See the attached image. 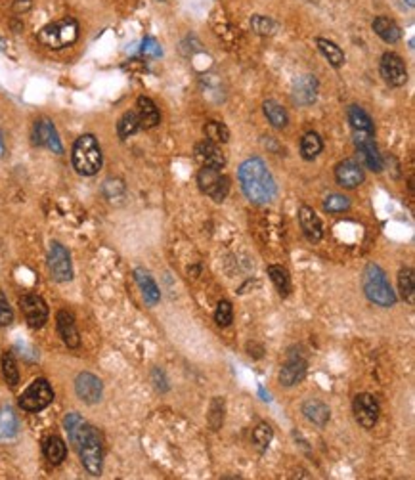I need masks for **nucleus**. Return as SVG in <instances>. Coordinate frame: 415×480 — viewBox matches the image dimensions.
<instances>
[{"mask_svg": "<svg viewBox=\"0 0 415 480\" xmlns=\"http://www.w3.org/2000/svg\"><path fill=\"white\" fill-rule=\"evenodd\" d=\"M64 427L71 444L79 452L80 461L92 476H100L104 467V442L98 429L86 423L79 413H67L64 419Z\"/></svg>", "mask_w": 415, "mask_h": 480, "instance_id": "f257e3e1", "label": "nucleus"}, {"mask_svg": "<svg viewBox=\"0 0 415 480\" xmlns=\"http://www.w3.org/2000/svg\"><path fill=\"white\" fill-rule=\"evenodd\" d=\"M237 178H239L245 198L249 199L251 203L265 205V203H270L278 193V186H276L272 172L268 170L266 163L260 157L245 159L239 165Z\"/></svg>", "mask_w": 415, "mask_h": 480, "instance_id": "f03ea898", "label": "nucleus"}, {"mask_svg": "<svg viewBox=\"0 0 415 480\" xmlns=\"http://www.w3.org/2000/svg\"><path fill=\"white\" fill-rule=\"evenodd\" d=\"M71 163L73 169L77 170L80 177H94L100 172L104 156H101V148L96 136L83 135L75 140L71 149Z\"/></svg>", "mask_w": 415, "mask_h": 480, "instance_id": "7ed1b4c3", "label": "nucleus"}, {"mask_svg": "<svg viewBox=\"0 0 415 480\" xmlns=\"http://www.w3.org/2000/svg\"><path fill=\"white\" fill-rule=\"evenodd\" d=\"M362 289L365 297L381 308H391L396 304V293L391 287L387 274L379 264H367L362 274Z\"/></svg>", "mask_w": 415, "mask_h": 480, "instance_id": "20e7f679", "label": "nucleus"}, {"mask_svg": "<svg viewBox=\"0 0 415 480\" xmlns=\"http://www.w3.org/2000/svg\"><path fill=\"white\" fill-rule=\"evenodd\" d=\"M79 39V23L75 18H64L59 22L48 23L38 31V41L46 48L62 50L77 43Z\"/></svg>", "mask_w": 415, "mask_h": 480, "instance_id": "39448f33", "label": "nucleus"}, {"mask_svg": "<svg viewBox=\"0 0 415 480\" xmlns=\"http://www.w3.org/2000/svg\"><path fill=\"white\" fill-rule=\"evenodd\" d=\"M54 400V390H52L50 383L46 379H35L27 387V390L20 396V408L29 413H36L48 408Z\"/></svg>", "mask_w": 415, "mask_h": 480, "instance_id": "423d86ee", "label": "nucleus"}, {"mask_svg": "<svg viewBox=\"0 0 415 480\" xmlns=\"http://www.w3.org/2000/svg\"><path fill=\"white\" fill-rule=\"evenodd\" d=\"M197 184H199V190L203 193H207L209 198L215 199L216 203H220L224 199L228 198L230 191V180L228 177H224L220 170L211 169V167H203V169L197 172Z\"/></svg>", "mask_w": 415, "mask_h": 480, "instance_id": "0eeeda50", "label": "nucleus"}, {"mask_svg": "<svg viewBox=\"0 0 415 480\" xmlns=\"http://www.w3.org/2000/svg\"><path fill=\"white\" fill-rule=\"evenodd\" d=\"M48 270H50L52 280L57 283L71 282L73 280V264H71V254L69 251L57 243L52 241L50 249H48Z\"/></svg>", "mask_w": 415, "mask_h": 480, "instance_id": "6e6552de", "label": "nucleus"}, {"mask_svg": "<svg viewBox=\"0 0 415 480\" xmlns=\"http://www.w3.org/2000/svg\"><path fill=\"white\" fill-rule=\"evenodd\" d=\"M379 71L381 77L385 78V83L388 86H394V88H400L408 83V69H406V64L398 54L394 52H387L381 56L379 62Z\"/></svg>", "mask_w": 415, "mask_h": 480, "instance_id": "1a4fd4ad", "label": "nucleus"}, {"mask_svg": "<svg viewBox=\"0 0 415 480\" xmlns=\"http://www.w3.org/2000/svg\"><path fill=\"white\" fill-rule=\"evenodd\" d=\"M354 136V146L360 151L364 159V165L373 172L383 170V157L379 153V148L375 144V132H352Z\"/></svg>", "mask_w": 415, "mask_h": 480, "instance_id": "9d476101", "label": "nucleus"}, {"mask_svg": "<svg viewBox=\"0 0 415 480\" xmlns=\"http://www.w3.org/2000/svg\"><path fill=\"white\" fill-rule=\"evenodd\" d=\"M33 144L38 146V148L50 149L52 153L56 156H62L64 153V144L59 140V135H57L56 127L50 119H38L33 127Z\"/></svg>", "mask_w": 415, "mask_h": 480, "instance_id": "9b49d317", "label": "nucleus"}, {"mask_svg": "<svg viewBox=\"0 0 415 480\" xmlns=\"http://www.w3.org/2000/svg\"><path fill=\"white\" fill-rule=\"evenodd\" d=\"M20 308L27 320L29 327H33V329H41L48 322V314H50L48 304L44 303V299L38 297V295H23L20 299Z\"/></svg>", "mask_w": 415, "mask_h": 480, "instance_id": "f8f14e48", "label": "nucleus"}, {"mask_svg": "<svg viewBox=\"0 0 415 480\" xmlns=\"http://www.w3.org/2000/svg\"><path fill=\"white\" fill-rule=\"evenodd\" d=\"M352 410H354V417L360 427H364V429H373L379 421V402L375 400V396L367 395V392H362L354 398Z\"/></svg>", "mask_w": 415, "mask_h": 480, "instance_id": "ddd939ff", "label": "nucleus"}, {"mask_svg": "<svg viewBox=\"0 0 415 480\" xmlns=\"http://www.w3.org/2000/svg\"><path fill=\"white\" fill-rule=\"evenodd\" d=\"M75 392L79 396L80 402L85 404H98L104 396V383L100 381V377H96L94 373L83 371L77 375L75 379Z\"/></svg>", "mask_w": 415, "mask_h": 480, "instance_id": "4468645a", "label": "nucleus"}, {"mask_svg": "<svg viewBox=\"0 0 415 480\" xmlns=\"http://www.w3.org/2000/svg\"><path fill=\"white\" fill-rule=\"evenodd\" d=\"M335 180L341 188L354 190V188H358L360 184L365 180L364 169L356 161H352V159L341 161L335 167Z\"/></svg>", "mask_w": 415, "mask_h": 480, "instance_id": "2eb2a0df", "label": "nucleus"}, {"mask_svg": "<svg viewBox=\"0 0 415 480\" xmlns=\"http://www.w3.org/2000/svg\"><path fill=\"white\" fill-rule=\"evenodd\" d=\"M195 161L199 163L201 167H211V169L222 170L226 165V156L222 153V149L218 148V144L213 142H199L194 149Z\"/></svg>", "mask_w": 415, "mask_h": 480, "instance_id": "dca6fc26", "label": "nucleus"}, {"mask_svg": "<svg viewBox=\"0 0 415 480\" xmlns=\"http://www.w3.org/2000/svg\"><path fill=\"white\" fill-rule=\"evenodd\" d=\"M308 364L302 356H297V354H291L289 360L281 366L279 369V383L283 387H295L307 377Z\"/></svg>", "mask_w": 415, "mask_h": 480, "instance_id": "f3484780", "label": "nucleus"}, {"mask_svg": "<svg viewBox=\"0 0 415 480\" xmlns=\"http://www.w3.org/2000/svg\"><path fill=\"white\" fill-rule=\"evenodd\" d=\"M299 224H301L302 233L307 235L308 241L318 243L323 238V226L320 217L316 214L314 209H310L308 205L299 207Z\"/></svg>", "mask_w": 415, "mask_h": 480, "instance_id": "a211bd4d", "label": "nucleus"}, {"mask_svg": "<svg viewBox=\"0 0 415 480\" xmlns=\"http://www.w3.org/2000/svg\"><path fill=\"white\" fill-rule=\"evenodd\" d=\"M56 327L59 337L69 348H77L80 345L79 331H77V324H75V316L69 310H59L56 316Z\"/></svg>", "mask_w": 415, "mask_h": 480, "instance_id": "6ab92c4d", "label": "nucleus"}, {"mask_svg": "<svg viewBox=\"0 0 415 480\" xmlns=\"http://www.w3.org/2000/svg\"><path fill=\"white\" fill-rule=\"evenodd\" d=\"M318 98V81L314 75H302L295 81L293 100L299 106H312Z\"/></svg>", "mask_w": 415, "mask_h": 480, "instance_id": "aec40b11", "label": "nucleus"}, {"mask_svg": "<svg viewBox=\"0 0 415 480\" xmlns=\"http://www.w3.org/2000/svg\"><path fill=\"white\" fill-rule=\"evenodd\" d=\"M136 115L138 121H140V128H143V130L155 128L161 123V114H159L157 106L148 96H140L136 100Z\"/></svg>", "mask_w": 415, "mask_h": 480, "instance_id": "412c9836", "label": "nucleus"}, {"mask_svg": "<svg viewBox=\"0 0 415 480\" xmlns=\"http://www.w3.org/2000/svg\"><path fill=\"white\" fill-rule=\"evenodd\" d=\"M372 27L373 31H375V35L379 36V39H383L387 44L398 43L402 39L400 25L394 22V20H391V18H387V15L375 18L372 23Z\"/></svg>", "mask_w": 415, "mask_h": 480, "instance_id": "4be33fe9", "label": "nucleus"}, {"mask_svg": "<svg viewBox=\"0 0 415 480\" xmlns=\"http://www.w3.org/2000/svg\"><path fill=\"white\" fill-rule=\"evenodd\" d=\"M134 280H136L138 287L142 291L143 301L150 306H155L161 301V291H159L157 283L153 282L150 272H146L143 268H136L134 270Z\"/></svg>", "mask_w": 415, "mask_h": 480, "instance_id": "5701e85b", "label": "nucleus"}, {"mask_svg": "<svg viewBox=\"0 0 415 480\" xmlns=\"http://www.w3.org/2000/svg\"><path fill=\"white\" fill-rule=\"evenodd\" d=\"M302 413L307 417L310 423H314L316 427H325L331 417V410L328 404H323L322 400H314L310 398L302 404Z\"/></svg>", "mask_w": 415, "mask_h": 480, "instance_id": "b1692460", "label": "nucleus"}, {"mask_svg": "<svg viewBox=\"0 0 415 480\" xmlns=\"http://www.w3.org/2000/svg\"><path fill=\"white\" fill-rule=\"evenodd\" d=\"M316 46L322 52V56L330 62L331 67H335V69L343 67L344 62H346V57H344V52L341 50V46H337L333 41L323 39V36H318V39H316Z\"/></svg>", "mask_w": 415, "mask_h": 480, "instance_id": "393cba45", "label": "nucleus"}, {"mask_svg": "<svg viewBox=\"0 0 415 480\" xmlns=\"http://www.w3.org/2000/svg\"><path fill=\"white\" fill-rule=\"evenodd\" d=\"M44 458L48 459L52 465H62L65 455H67V446L59 437H48L43 444Z\"/></svg>", "mask_w": 415, "mask_h": 480, "instance_id": "a878e982", "label": "nucleus"}, {"mask_svg": "<svg viewBox=\"0 0 415 480\" xmlns=\"http://www.w3.org/2000/svg\"><path fill=\"white\" fill-rule=\"evenodd\" d=\"M346 117L351 123L352 132H375L373 121L360 106H351L346 109Z\"/></svg>", "mask_w": 415, "mask_h": 480, "instance_id": "bb28decb", "label": "nucleus"}, {"mask_svg": "<svg viewBox=\"0 0 415 480\" xmlns=\"http://www.w3.org/2000/svg\"><path fill=\"white\" fill-rule=\"evenodd\" d=\"M323 151V140L316 132H307L301 140V157L304 161H314Z\"/></svg>", "mask_w": 415, "mask_h": 480, "instance_id": "cd10ccee", "label": "nucleus"}, {"mask_svg": "<svg viewBox=\"0 0 415 480\" xmlns=\"http://www.w3.org/2000/svg\"><path fill=\"white\" fill-rule=\"evenodd\" d=\"M262 109H265L266 119H268V123H270L274 128H286L287 125H289V115H287V111L283 107L279 106L278 102L268 100V102H265Z\"/></svg>", "mask_w": 415, "mask_h": 480, "instance_id": "c85d7f7f", "label": "nucleus"}, {"mask_svg": "<svg viewBox=\"0 0 415 480\" xmlns=\"http://www.w3.org/2000/svg\"><path fill=\"white\" fill-rule=\"evenodd\" d=\"M266 272H268L270 280H272V283L276 285V289L279 291V295H281V297H287L289 291H291V277H289V272H287L283 266H278V264H270V266L266 268Z\"/></svg>", "mask_w": 415, "mask_h": 480, "instance_id": "c756f323", "label": "nucleus"}, {"mask_svg": "<svg viewBox=\"0 0 415 480\" xmlns=\"http://www.w3.org/2000/svg\"><path fill=\"white\" fill-rule=\"evenodd\" d=\"M398 289L406 303H415V274L412 268H402L398 274Z\"/></svg>", "mask_w": 415, "mask_h": 480, "instance_id": "7c9ffc66", "label": "nucleus"}, {"mask_svg": "<svg viewBox=\"0 0 415 480\" xmlns=\"http://www.w3.org/2000/svg\"><path fill=\"white\" fill-rule=\"evenodd\" d=\"M138 130H140V121H138L136 111H127L117 123V135H119L121 140H127L130 136H134Z\"/></svg>", "mask_w": 415, "mask_h": 480, "instance_id": "2f4dec72", "label": "nucleus"}, {"mask_svg": "<svg viewBox=\"0 0 415 480\" xmlns=\"http://www.w3.org/2000/svg\"><path fill=\"white\" fill-rule=\"evenodd\" d=\"M203 132L207 136V140L213 144H226L230 140V128L220 121H207Z\"/></svg>", "mask_w": 415, "mask_h": 480, "instance_id": "473e14b6", "label": "nucleus"}, {"mask_svg": "<svg viewBox=\"0 0 415 480\" xmlns=\"http://www.w3.org/2000/svg\"><path fill=\"white\" fill-rule=\"evenodd\" d=\"M0 366H2V375L10 387H17L20 385V369H17V362H15L14 354L4 352L0 358Z\"/></svg>", "mask_w": 415, "mask_h": 480, "instance_id": "72a5a7b5", "label": "nucleus"}, {"mask_svg": "<svg viewBox=\"0 0 415 480\" xmlns=\"http://www.w3.org/2000/svg\"><path fill=\"white\" fill-rule=\"evenodd\" d=\"M20 423L12 408H6L0 416V438H14L17 434Z\"/></svg>", "mask_w": 415, "mask_h": 480, "instance_id": "f704fd0d", "label": "nucleus"}, {"mask_svg": "<svg viewBox=\"0 0 415 480\" xmlns=\"http://www.w3.org/2000/svg\"><path fill=\"white\" fill-rule=\"evenodd\" d=\"M101 191H104V196H106L108 201L115 203V201H121L125 198L127 188H125V182H122L121 178H108L104 182V186H101Z\"/></svg>", "mask_w": 415, "mask_h": 480, "instance_id": "c9c22d12", "label": "nucleus"}, {"mask_svg": "<svg viewBox=\"0 0 415 480\" xmlns=\"http://www.w3.org/2000/svg\"><path fill=\"white\" fill-rule=\"evenodd\" d=\"M351 209V199L341 193H330L328 198L323 199V211L337 214V212H344Z\"/></svg>", "mask_w": 415, "mask_h": 480, "instance_id": "e433bc0d", "label": "nucleus"}, {"mask_svg": "<svg viewBox=\"0 0 415 480\" xmlns=\"http://www.w3.org/2000/svg\"><path fill=\"white\" fill-rule=\"evenodd\" d=\"M274 429L268 423H258L253 431V444L257 446L260 452H265L268 444L272 442Z\"/></svg>", "mask_w": 415, "mask_h": 480, "instance_id": "4c0bfd02", "label": "nucleus"}, {"mask_svg": "<svg viewBox=\"0 0 415 480\" xmlns=\"http://www.w3.org/2000/svg\"><path fill=\"white\" fill-rule=\"evenodd\" d=\"M251 27H253V31H255L257 35L268 36L274 35V33L278 31V23L274 22V20H270V18H266V15H253V18H251Z\"/></svg>", "mask_w": 415, "mask_h": 480, "instance_id": "58836bf2", "label": "nucleus"}, {"mask_svg": "<svg viewBox=\"0 0 415 480\" xmlns=\"http://www.w3.org/2000/svg\"><path fill=\"white\" fill-rule=\"evenodd\" d=\"M209 425L213 427V431H218L220 425L224 423V400L222 398H215L213 404H211V410H209L207 416Z\"/></svg>", "mask_w": 415, "mask_h": 480, "instance_id": "ea45409f", "label": "nucleus"}, {"mask_svg": "<svg viewBox=\"0 0 415 480\" xmlns=\"http://www.w3.org/2000/svg\"><path fill=\"white\" fill-rule=\"evenodd\" d=\"M215 322L220 327H228L232 322H234V306L230 301H220L218 306H216L215 312Z\"/></svg>", "mask_w": 415, "mask_h": 480, "instance_id": "a19ab883", "label": "nucleus"}, {"mask_svg": "<svg viewBox=\"0 0 415 480\" xmlns=\"http://www.w3.org/2000/svg\"><path fill=\"white\" fill-rule=\"evenodd\" d=\"M14 322V310L8 303V297L4 295V291H0V325L2 327H8V325Z\"/></svg>", "mask_w": 415, "mask_h": 480, "instance_id": "79ce46f5", "label": "nucleus"}, {"mask_svg": "<svg viewBox=\"0 0 415 480\" xmlns=\"http://www.w3.org/2000/svg\"><path fill=\"white\" fill-rule=\"evenodd\" d=\"M140 52H142L143 56H148V57H161L163 56V48H161V44H159L155 39H151V36L143 39L142 46H140Z\"/></svg>", "mask_w": 415, "mask_h": 480, "instance_id": "37998d69", "label": "nucleus"}, {"mask_svg": "<svg viewBox=\"0 0 415 480\" xmlns=\"http://www.w3.org/2000/svg\"><path fill=\"white\" fill-rule=\"evenodd\" d=\"M4 151H6V148H4V140H2V132H0V157H4Z\"/></svg>", "mask_w": 415, "mask_h": 480, "instance_id": "c03bdc74", "label": "nucleus"}, {"mask_svg": "<svg viewBox=\"0 0 415 480\" xmlns=\"http://www.w3.org/2000/svg\"><path fill=\"white\" fill-rule=\"evenodd\" d=\"M404 2H406V4H408V6H412V8L415 6V0H404Z\"/></svg>", "mask_w": 415, "mask_h": 480, "instance_id": "a18cd8bd", "label": "nucleus"}]
</instances>
